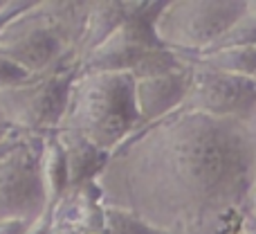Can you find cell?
<instances>
[{
  "mask_svg": "<svg viewBox=\"0 0 256 234\" xmlns=\"http://www.w3.org/2000/svg\"><path fill=\"white\" fill-rule=\"evenodd\" d=\"M254 176L245 119L178 108L126 137L94 182L104 205L164 234H245L243 203Z\"/></svg>",
  "mask_w": 256,
  "mask_h": 234,
  "instance_id": "cell-1",
  "label": "cell"
},
{
  "mask_svg": "<svg viewBox=\"0 0 256 234\" xmlns=\"http://www.w3.org/2000/svg\"><path fill=\"white\" fill-rule=\"evenodd\" d=\"M128 72L76 70L56 128L76 131L108 155L142 126Z\"/></svg>",
  "mask_w": 256,
  "mask_h": 234,
  "instance_id": "cell-2",
  "label": "cell"
},
{
  "mask_svg": "<svg viewBox=\"0 0 256 234\" xmlns=\"http://www.w3.org/2000/svg\"><path fill=\"white\" fill-rule=\"evenodd\" d=\"M124 21L76 66V70L128 72L140 79L184 66V61L176 52L164 48L153 32L155 14L162 7L160 0H124Z\"/></svg>",
  "mask_w": 256,
  "mask_h": 234,
  "instance_id": "cell-3",
  "label": "cell"
},
{
  "mask_svg": "<svg viewBox=\"0 0 256 234\" xmlns=\"http://www.w3.org/2000/svg\"><path fill=\"white\" fill-rule=\"evenodd\" d=\"M245 0H166L155 14L158 41L178 57L212 48L243 12Z\"/></svg>",
  "mask_w": 256,
  "mask_h": 234,
  "instance_id": "cell-4",
  "label": "cell"
},
{
  "mask_svg": "<svg viewBox=\"0 0 256 234\" xmlns=\"http://www.w3.org/2000/svg\"><path fill=\"white\" fill-rule=\"evenodd\" d=\"M76 75V66H66L48 75L32 77L14 88L0 90V117L12 119L20 128L43 135L56 131L66 111L68 90Z\"/></svg>",
  "mask_w": 256,
  "mask_h": 234,
  "instance_id": "cell-5",
  "label": "cell"
},
{
  "mask_svg": "<svg viewBox=\"0 0 256 234\" xmlns=\"http://www.w3.org/2000/svg\"><path fill=\"white\" fill-rule=\"evenodd\" d=\"M189 68L191 79L180 108L220 119H248L256 104V79L225 75L200 66Z\"/></svg>",
  "mask_w": 256,
  "mask_h": 234,
  "instance_id": "cell-6",
  "label": "cell"
},
{
  "mask_svg": "<svg viewBox=\"0 0 256 234\" xmlns=\"http://www.w3.org/2000/svg\"><path fill=\"white\" fill-rule=\"evenodd\" d=\"M189 79L191 68L184 63L176 70L140 77L132 81V99H135V111L142 126L176 113L184 102Z\"/></svg>",
  "mask_w": 256,
  "mask_h": 234,
  "instance_id": "cell-7",
  "label": "cell"
},
{
  "mask_svg": "<svg viewBox=\"0 0 256 234\" xmlns=\"http://www.w3.org/2000/svg\"><path fill=\"white\" fill-rule=\"evenodd\" d=\"M104 200L94 180L68 189L52 207V223L70 225L81 234H99L104 225Z\"/></svg>",
  "mask_w": 256,
  "mask_h": 234,
  "instance_id": "cell-8",
  "label": "cell"
},
{
  "mask_svg": "<svg viewBox=\"0 0 256 234\" xmlns=\"http://www.w3.org/2000/svg\"><path fill=\"white\" fill-rule=\"evenodd\" d=\"M56 140L61 144L63 160H66L68 173V189L81 185V182L94 180L102 173V169L108 162V153L94 146L90 140H86L81 133L56 128Z\"/></svg>",
  "mask_w": 256,
  "mask_h": 234,
  "instance_id": "cell-9",
  "label": "cell"
},
{
  "mask_svg": "<svg viewBox=\"0 0 256 234\" xmlns=\"http://www.w3.org/2000/svg\"><path fill=\"white\" fill-rule=\"evenodd\" d=\"M124 16H126L124 0H94V3H88L84 25H81L79 39L74 43L76 66L110 36V32L124 21Z\"/></svg>",
  "mask_w": 256,
  "mask_h": 234,
  "instance_id": "cell-10",
  "label": "cell"
},
{
  "mask_svg": "<svg viewBox=\"0 0 256 234\" xmlns=\"http://www.w3.org/2000/svg\"><path fill=\"white\" fill-rule=\"evenodd\" d=\"M189 66L209 68L225 75L256 79V45H230V48H212L204 52L180 57Z\"/></svg>",
  "mask_w": 256,
  "mask_h": 234,
  "instance_id": "cell-11",
  "label": "cell"
},
{
  "mask_svg": "<svg viewBox=\"0 0 256 234\" xmlns=\"http://www.w3.org/2000/svg\"><path fill=\"white\" fill-rule=\"evenodd\" d=\"M38 176L43 185L45 205L54 207L56 200L68 191V173L66 160H63L61 144L56 140V133H43L38 146Z\"/></svg>",
  "mask_w": 256,
  "mask_h": 234,
  "instance_id": "cell-12",
  "label": "cell"
},
{
  "mask_svg": "<svg viewBox=\"0 0 256 234\" xmlns=\"http://www.w3.org/2000/svg\"><path fill=\"white\" fill-rule=\"evenodd\" d=\"M230 45H256V0H245V7L238 18L212 48H230Z\"/></svg>",
  "mask_w": 256,
  "mask_h": 234,
  "instance_id": "cell-13",
  "label": "cell"
},
{
  "mask_svg": "<svg viewBox=\"0 0 256 234\" xmlns=\"http://www.w3.org/2000/svg\"><path fill=\"white\" fill-rule=\"evenodd\" d=\"M99 234H164L155 227L146 225L137 216L117 207H104V225Z\"/></svg>",
  "mask_w": 256,
  "mask_h": 234,
  "instance_id": "cell-14",
  "label": "cell"
},
{
  "mask_svg": "<svg viewBox=\"0 0 256 234\" xmlns=\"http://www.w3.org/2000/svg\"><path fill=\"white\" fill-rule=\"evenodd\" d=\"M243 232L245 234H256V176L250 182L248 194H245L243 203Z\"/></svg>",
  "mask_w": 256,
  "mask_h": 234,
  "instance_id": "cell-15",
  "label": "cell"
},
{
  "mask_svg": "<svg viewBox=\"0 0 256 234\" xmlns=\"http://www.w3.org/2000/svg\"><path fill=\"white\" fill-rule=\"evenodd\" d=\"M50 234H81V232L74 230V227H70V225H63V223H52Z\"/></svg>",
  "mask_w": 256,
  "mask_h": 234,
  "instance_id": "cell-16",
  "label": "cell"
},
{
  "mask_svg": "<svg viewBox=\"0 0 256 234\" xmlns=\"http://www.w3.org/2000/svg\"><path fill=\"white\" fill-rule=\"evenodd\" d=\"M248 126H250V133H252V142H254V149H256V104H254V108H252V113L248 115Z\"/></svg>",
  "mask_w": 256,
  "mask_h": 234,
  "instance_id": "cell-17",
  "label": "cell"
}]
</instances>
